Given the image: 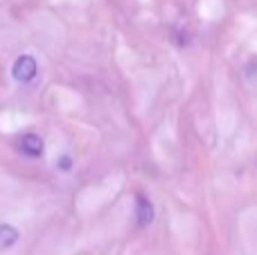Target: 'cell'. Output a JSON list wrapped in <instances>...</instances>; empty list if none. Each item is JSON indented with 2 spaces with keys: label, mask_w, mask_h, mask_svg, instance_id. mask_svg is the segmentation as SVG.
<instances>
[{
  "label": "cell",
  "mask_w": 257,
  "mask_h": 255,
  "mask_svg": "<svg viewBox=\"0 0 257 255\" xmlns=\"http://www.w3.org/2000/svg\"><path fill=\"white\" fill-rule=\"evenodd\" d=\"M14 79L21 81V84H27V81H32L36 77V72H39V66H36V59L32 57V54H21V57L14 61Z\"/></svg>",
  "instance_id": "6da1fadb"
},
{
  "label": "cell",
  "mask_w": 257,
  "mask_h": 255,
  "mask_svg": "<svg viewBox=\"0 0 257 255\" xmlns=\"http://www.w3.org/2000/svg\"><path fill=\"white\" fill-rule=\"evenodd\" d=\"M18 145H21V152L25 154V156L36 158V156H41V154H43V140H41L36 134H25Z\"/></svg>",
  "instance_id": "7a4b0ae2"
},
{
  "label": "cell",
  "mask_w": 257,
  "mask_h": 255,
  "mask_svg": "<svg viewBox=\"0 0 257 255\" xmlns=\"http://www.w3.org/2000/svg\"><path fill=\"white\" fill-rule=\"evenodd\" d=\"M154 221V206L149 203V199L138 197V226L145 228Z\"/></svg>",
  "instance_id": "3957f363"
},
{
  "label": "cell",
  "mask_w": 257,
  "mask_h": 255,
  "mask_svg": "<svg viewBox=\"0 0 257 255\" xmlns=\"http://www.w3.org/2000/svg\"><path fill=\"white\" fill-rule=\"evenodd\" d=\"M18 242V230L14 226L3 224L0 226V248H9Z\"/></svg>",
  "instance_id": "277c9868"
},
{
  "label": "cell",
  "mask_w": 257,
  "mask_h": 255,
  "mask_svg": "<svg viewBox=\"0 0 257 255\" xmlns=\"http://www.w3.org/2000/svg\"><path fill=\"white\" fill-rule=\"evenodd\" d=\"M61 167H63V170H68V167H70V158H68V156L61 158Z\"/></svg>",
  "instance_id": "5b68a950"
}]
</instances>
